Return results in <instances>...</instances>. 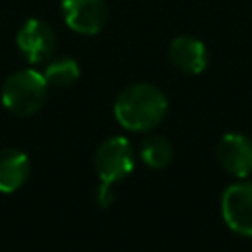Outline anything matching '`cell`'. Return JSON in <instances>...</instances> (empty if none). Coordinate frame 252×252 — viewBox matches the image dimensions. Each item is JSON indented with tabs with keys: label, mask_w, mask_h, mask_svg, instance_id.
Wrapping results in <instances>:
<instances>
[{
	"label": "cell",
	"mask_w": 252,
	"mask_h": 252,
	"mask_svg": "<svg viewBox=\"0 0 252 252\" xmlns=\"http://www.w3.org/2000/svg\"><path fill=\"white\" fill-rule=\"evenodd\" d=\"M79 75H81V69L73 57L53 59L43 69V79H45L47 87H57V89L71 87L79 79Z\"/></svg>",
	"instance_id": "8fae6325"
},
{
	"label": "cell",
	"mask_w": 252,
	"mask_h": 252,
	"mask_svg": "<svg viewBox=\"0 0 252 252\" xmlns=\"http://www.w3.org/2000/svg\"><path fill=\"white\" fill-rule=\"evenodd\" d=\"M167 114L163 91L152 83H132L114 100V118L130 132H150Z\"/></svg>",
	"instance_id": "6da1fadb"
},
{
	"label": "cell",
	"mask_w": 252,
	"mask_h": 252,
	"mask_svg": "<svg viewBox=\"0 0 252 252\" xmlns=\"http://www.w3.org/2000/svg\"><path fill=\"white\" fill-rule=\"evenodd\" d=\"M171 65L187 75H199L207 67V47L201 39L193 35H177L167 49Z\"/></svg>",
	"instance_id": "ba28073f"
},
{
	"label": "cell",
	"mask_w": 252,
	"mask_h": 252,
	"mask_svg": "<svg viewBox=\"0 0 252 252\" xmlns=\"http://www.w3.org/2000/svg\"><path fill=\"white\" fill-rule=\"evenodd\" d=\"M134 150L124 136H112L104 140L94 152V169L100 183L114 185L128 177L134 169Z\"/></svg>",
	"instance_id": "3957f363"
},
{
	"label": "cell",
	"mask_w": 252,
	"mask_h": 252,
	"mask_svg": "<svg viewBox=\"0 0 252 252\" xmlns=\"http://www.w3.org/2000/svg\"><path fill=\"white\" fill-rule=\"evenodd\" d=\"M94 199H96V203H98L100 207H108V205L114 201L112 185H104V183H100V187H98L96 193H94Z\"/></svg>",
	"instance_id": "7c38bea8"
},
{
	"label": "cell",
	"mask_w": 252,
	"mask_h": 252,
	"mask_svg": "<svg viewBox=\"0 0 252 252\" xmlns=\"http://www.w3.org/2000/svg\"><path fill=\"white\" fill-rule=\"evenodd\" d=\"M16 43L22 55L26 57V61L43 63L51 59L55 51V33L43 20L32 18L18 30Z\"/></svg>",
	"instance_id": "8992f818"
},
{
	"label": "cell",
	"mask_w": 252,
	"mask_h": 252,
	"mask_svg": "<svg viewBox=\"0 0 252 252\" xmlns=\"http://www.w3.org/2000/svg\"><path fill=\"white\" fill-rule=\"evenodd\" d=\"M2 104L16 116L35 114L47 98V83L43 73L35 69H20L2 85Z\"/></svg>",
	"instance_id": "7a4b0ae2"
},
{
	"label": "cell",
	"mask_w": 252,
	"mask_h": 252,
	"mask_svg": "<svg viewBox=\"0 0 252 252\" xmlns=\"http://www.w3.org/2000/svg\"><path fill=\"white\" fill-rule=\"evenodd\" d=\"M61 12L65 24L85 35L98 33L108 18V8L104 0H61Z\"/></svg>",
	"instance_id": "5b68a950"
},
{
	"label": "cell",
	"mask_w": 252,
	"mask_h": 252,
	"mask_svg": "<svg viewBox=\"0 0 252 252\" xmlns=\"http://www.w3.org/2000/svg\"><path fill=\"white\" fill-rule=\"evenodd\" d=\"M220 213L232 232L252 236V181L228 185L220 197Z\"/></svg>",
	"instance_id": "277c9868"
},
{
	"label": "cell",
	"mask_w": 252,
	"mask_h": 252,
	"mask_svg": "<svg viewBox=\"0 0 252 252\" xmlns=\"http://www.w3.org/2000/svg\"><path fill=\"white\" fill-rule=\"evenodd\" d=\"M30 177V159L18 148L0 150V193L18 191Z\"/></svg>",
	"instance_id": "9c48e42d"
},
{
	"label": "cell",
	"mask_w": 252,
	"mask_h": 252,
	"mask_svg": "<svg viewBox=\"0 0 252 252\" xmlns=\"http://www.w3.org/2000/svg\"><path fill=\"white\" fill-rule=\"evenodd\" d=\"M217 159L234 177L252 173V140L244 134H224L217 144Z\"/></svg>",
	"instance_id": "52a82bcc"
},
{
	"label": "cell",
	"mask_w": 252,
	"mask_h": 252,
	"mask_svg": "<svg viewBox=\"0 0 252 252\" xmlns=\"http://www.w3.org/2000/svg\"><path fill=\"white\" fill-rule=\"evenodd\" d=\"M142 161L152 169H163L173 159V146L163 136H148L140 146Z\"/></svg>",
	"instance_id": "30bf717a"
}]
</instances>
